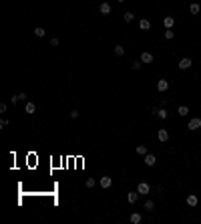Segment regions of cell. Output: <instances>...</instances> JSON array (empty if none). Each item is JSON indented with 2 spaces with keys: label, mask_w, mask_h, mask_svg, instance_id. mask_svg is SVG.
<instances>
[{
  "label": "cell",
  "mask_w": 201,
  "mask_h": 224,
  "mask_svg": "<svg viewBox=\"0 0 201 224\" xmlns=\"http://www.w3.org/2000/svg\"><path fill=\"white\" fill-rule=\"evenodd\" d=\"M34 111H36V105H34L32 101H26V105H24V113H28V115H32Z\"/></svg>",
  "instance_id": "cell-9"
},
{
  "label": "cell",
  "mask_w": 201,
  "mask_h": 224,
  "mask_svg": "<svg viewBox=\"0 0 201 224\" xmlns=\"http://www.w3.org/2000/svg\"><path fill=\"white\" fill-rule=\"evenodd\" d=\"M131 67H133V69H135V71H139V69H141V67H143V63H141V61H135V63H133V65H131Z\"/></svg>",
  "instance_id": "cell-26"
},
{
  "label": "cell",
  "mask_w": 201,
  "mask_h": 224,
  "mask_svg": "<svg viewBox=\"0 0 201 224\" xmlns=\"http://www.w3.org/2000/svg\"><path fill=\"white\" fill-rule=\"evenodd\" d=\"M157 137H159V142H167V139H169V131H167V129H159V131H157Z\"/></svg>",
  "instance_id": "cell-11"
},
{
  "label": "cell",
  "mask_w": 201,
  "mask_h": 224,
  "mask_svg": "<svg viewBox=\"0 0 201 224\" xmlns=\"http://www.w3.org/2000/svg\"><path fill=\"white\" fill-rule=\"evenodd\" d=\"M99 10H100V14H111V4L109 2H100V6H99Z\"/></svg>",
  "instance_id": "cell-8"
},
{
  "label": "cell",
  "mask_w": 201,
  "mask_h": 224,
  "mask_svg": "<svg viewBox=\"0 0 201 224\" xmlns=\"http://www.w3.org/2000/svg\"><path fill=\"white\" fill-rule=\"evenodd\" d=\"M139 156H147L149 151H147V145H137V149H135Z\"/></svg>",
  "instance_id": "cell-19"
},
{
  "label": "cell",
  "mask_w": 201,
  "mask_h": 224,
  "mask_svg": "<svg viewBox=\"0 0 201 224\" xmlns=\"http://www.w3.org/2000/svg\"><path fill=\"white\" fill-rule=\"evenodd\" d=\"M80 115V113H79V111H76V109H73V111H70V117H73V119H76V117H79Z\"/></svg>",
  "instance_id": "cell-28"
},
{
  "label": "cell",
  "mask_w": 201,
  "mask_h": 224,
  "mask_svg": "<svg viewBox=\"0 0 201 224\" xmlns=\"http://www.w3.org/2000/svg\"><path fill=\"white\" fill-rule=\"evenodd\" d=\"M115 54H117V57H123V54H125V47H123V45H117V47H115Z\"/></svg>",
  "instance_id": "cell-21"
},
{
  "label": "cell",
  "mask_w": 201,
  "mask_h": 224,
  "mask_svg": "<svg viewBox=\"0 0 201 224\" xmlns=\"http://www.w3.org/2000/svg\"><path fill=\"white\" fill-rule=\"evenodd\" d=\"M155 113H157V117H159V119H167V117H169V111H167V109H165V107L157 109Z\"/></svg>",
  "instance_id": "cell-14"
},
{
  "label": "cell",
  "mask_w": 201,
  "mask_h": 224,
  "mask_svg": "<svg viewBox=\"0 0 201 224\" xmlns=\"http://www.w3.org/2000/svg\"><path fill=\"white\" fill-rule=\"evenodd\" d=\"M155 163H157V157H155L153 154H147V156H145V166L151 168V166H155Z\"/></svg>",
  "instance_id": "cell-10"
},
{
  "label": "cell",
  "mask_w": 201,
  "mask_h": 224,
  "mask_svg": "<svg viewBox=\"0 0 201 224\" xmlns=\"http://www.w3.org/2000/svg\"><path fill=\"white\" fill-rule=\"evenodd\" d=\"M163 24H165V28H173L175 26V18L173 16H165V18H163Z\"/></svg>",
  "instance_id": "cell-13"
},
{
  "label": "cell",
  "mask_w": 201,
  "mask_h": 224,
  "mask_svg": "<svg viewBox=\"0 0 201 224\" xmlns=\"http://www.w3.org/2000/svg\"><path fill=\"white\" fill-rule=\"evenodd\" d=\"M44 34H46V33H44V28H42V26H36V28H34V36H38V39H42Z\"/></svg>",
  "instance_id": "cell-20"
},
{
  "label": "cell",
  "mask_w": 201,
  "mask_h": 224,
  "mask_svg": "<svg viewBox=\"0 0 201 224\" xmlns=\"http://www.w3.org/2000/svg\"><path fill=\"white\" fill-rule=\"evenodd\" d=\"M185 202H187V206H191V208H195V206L199 204V198L195 196V194H189V196L185 198Z\"/></svg>",
  "instance_id": "cell-6"
},
{
  "label": "cell",
  "mask_w": 201,
  "mask_h": 224,
  "mask_svg": "<svg viewBox=\"0 0 201 224\" xmlns=\"http://www.w3.org/2000/svg\"><path fill=\"white\" fill-rule=\"evenodd\" d=\"M137 200H139V192H129L127 194V202L129 204H135Z\"/></svg>",
  "instance_id": "cell-12"
},
{
  "label": "cell",
  "mask_w": 201,
  "mask_h": 224,
  "mask_svg": "<svg viewBox=\"0 0 201 224\" xmlns=\"http://www.w3.org/2000/svg\"><path fill=\"white\" fill-rule=\"evenodd\" d=\"M199 127H201V119H199V117L189 119V123H187V129H189V131H197Z\"/></svg>",
  "instance_id": "cell-1"
},
{
  "label": "cell",
  "mask_w": 201,
  "mask_h": 224,
  "mask_svg": "<svg viewBox=\"0 0 201 224\" xmlns=\"http://www.w3.org/2000/svg\"><path fill=\"white\" fill-rule=\"evenodd\" d=\"M129 220H131L133 224H139L141 222V214H139V212H133V214L129 216Z\"/></svg>",
  "instance_id": "cell-18"
},
{
  "label": "cell",
  "mask_w": 201,
  "mask_h": 224,
  "mask_svg": "<svg viewBox=\"0 0 201 224\" xmlns=\"http://www.w3.org/2000/svg\"><path fill=\"white\" fill-rule=\"evenodd\" d=\"M139 28H141V30H149V28H151V22H149L147 18H141V20H139Z\"/></svg>",
  "instance_id": "cell-15"
},
{
  "label": "cell",
  "mask_w": 201,
  "mask_h": 224,
  "mask_svg": "<svg viewBox=\"0 0 201 224\" xmlns=\"http://www.w3.org/2000/svg\"><path fill=\"white\" fill-rule=\"evenodd\" d=\"M167 89H169V81H167V79H159V81H157V91H159V93H165Z\"/></svg>",
  "instance_id": "cell-4"
},
{
  "label": "cell",
  "mask_w": 201,
  "mask_h": 224,
  "mask_svg": "<svg viewBox=\"0 0 201 224\" xmlns=\"http://www.w3.org/2000/svg\"><path fill=\"white\" fill-rule=\"evenodd\" d=\"M16 97H18V101H26V99H28V97H26V93H18Z\"/></svg>",
  "instance_id": "cell-27"
},
{
  "label": "cell",
  "mask_w": 201,
  "mask_h": 224,
  "mask_svg": "<svg viewBox=\"0 0 201 224\" xmlns=\"http://www.w3.org/2000/svg\"><path fill=\"white\" fill-rule=\"evenodd\" d=\"M141 63H143V65H149V63H153V54L149 53V51L141 53Z\"/></svg>",
  "instance_id": "cell-7"
},
{
  "label": "cell",
  "mask_w": 201,
  "mask_h": 224,
  "mask_svg": "<svg viewBox=\"0 0 201 224\" xmlns=\"http://www.w3.org/2000/svg\"><path fill=\"white\" fill-rule=\"evenodd\" d=\"M135 20V14L133 12H125V22H133Z\"/></svg>",
  "instance_id": "cell-24"
},
{
  "label": "cell",
  "mask_w": 201,
  "mask_h": 224,
  "mask_svg": "<svg viewBox=\"0 0 201 224\" xmlns=\"http://www.w3.org/2000/svg\"><path fill=\"white\" fill-rule=\"evenodd\" d=\"M199 10H201V6L197 2H191V4H189V12L191 14H199Z\"/></svg>",
  "instance_id": "cell-17"
},
{
  "label": "cell",
  "mask_w": 201,
  "mask_h": 224,
  "mask_svg": "<svg viewBox=\"0 0 201 224\" xmlns=\"http://www.w3.org/2000/svg\"><path fill=\"white\" fill-rule=\"evenodd\" d=\"M177 115H181V117L189 115V107H187V105H179V109H177Z\"/></svg>",
  "instance_id": "cell-16"
},
{
  "label": "cell",
  "mask_w": 201,
  "mask_h": 224,
  "mask_svg": "<svg viewBox=\"0 0 201 224\" xmlns=\"http://www.w3.org/2000/svg\"><path fill=\"white\" fill-rule=\"evenodd\" d=\"M137 192H139L141 196H145V194H149V192H151V186H149L147 182H139V186H137Z\"/></svg>",
  "instance_id": "cell-3"
},
{
  "label": "cell",
  "mask_w": 201,
  "mask_h": 224,
  "mask_svg": "<svg viewBox=\"0 0 201 224\" xmlns=\"http://www.w3.org/2000/svg\"><path fill=\"white\" fill-rule=\"evenodd\" d=\"M94 184H97V182H94V178H88L87 182H85V186H87V188H94Z\"/></svg>",
  "instance_id": "cell-25"
},
{
  "label": "cell",
  "mask_w": 201,
  "mask_h": 224,
  "mask_svg": "<svg viewBox=\"0 0 201 224\" xmlns=\"http://www.w3.org/2000/svg\"><path fill=\"white\" fill-rule=\"evenodd\" d=\"M99 184H100V188H105V190H107V188H111V186H113V178L103 176V178L99 180Z\"/></svg>",
  "instance_id": "cell-5"
},
{
  "label": "cell",
  "mask_w": 201,
  "mask_h": 224,
  "mask_svg": "<svg viewBox=\"0 0 201 224\" xmlns=\"http://www.w3.org/2000/svg\"><path fill=\"white\" fill-rule=\"evenodd\" d=\"M191 65H193V61H191L189 57H183V59H181V61H179V65H177V67H179L181 71H187V69L191 67Z\"/></svg>",
  "instance_id": "cell-2"
},
{
  "label": "cell",
  "mask_w": 201,
  "mask_h": 224,
  "mask_svg": "<svg viewBox=\"0 0 201 224\" xmlns=\"http://www.w3.org/2000/svg\"><path fill=\"white\" fill-rule=\"evenodd\" d=\"M50 45H52V47H58V39H50Z\"/></svg>",
  "instance_id": "cell-29"
},
{
  "label": "cell",
  "mask_w": 201,
  "mask_h": 224,
  "mask_svg": "<svg viewBox=\"0 0 201 224\" xmlns=\"http://www.w3.org/2000/svg\"><path fill=\"white\" fill-rule=\"evenodd\" d=\"M117 2H125V0H117Z\"/></svg>",
  "instance_id": "cell-30"
},
{
  "label": "cell",
  "mask_w": 201,
  "mask_h": 224,
  "mask_svg": "<svg viewBox=\"0 0 201 224\" xmlns=\"http://www.w3.org/2000/svg\"><path fill=\"white\" fill-rule=\"evenodd\" d=\"M173 36H175L173 28H165V39H167V41H171V39H173Z\"/></svg>",
  "instance_id": "cell-22"
},
{
  "label": "cell",
  "mask_w": 201,
  "mask_h": 224,
  "mask_svg": "<svg viewBox=\"0 0 201 224\" xmlns=\"http://www.w3.org/2000/svg\"><path fill=\"white\" fill-rule=\"evenodd\" d=\"M143 208H145V210H153V208H155V202H153V200H147Z\"/></svg>",
  "instance_id": "cell-23"
}]
</instances>
